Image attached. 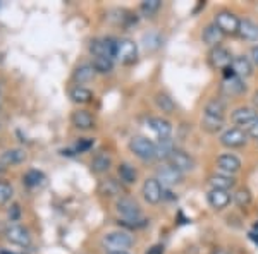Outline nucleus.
Masks as SVG:
<instances>
[{"instance_id":"1","label":"nucleus","mask_w":258,"mask_h":254,"mask_svg":"<svg viewBox=\"0 0 258 254\" xmlns=\"http://www.w3.org/2000/svg\"><path fill=\"white\" fill-rule=\"evenodd\" d=\"M135 239L133 235L126 230H115L109 232L102 237V247L107 252H117V251H126V249L133 247Z\"/></svg>"},{"instance_id":"2","label":"nucleus","mask_w":258,"mask_h":254,"mask_svg":"<svg viewBox=\"0 0 258 254\" xmlns=\"http://www.w3.org/2000/svg\"><path fill=\"white\" fill-rule=\"evenodd\" d=\"M129 149L136 158L143 161H152L157 160V146L152 139L145 136H135L129 141Z\"/></svg>"},{"instance_id":"3","label":"nucleus","mask_w":258,"mask_h":254,"mask_svg":"<svg viewBox=\"0 0 258 254\" xmlns=\"http://www.w3.org/2000/svg\"><path fill=\"white\" fill-rule=\"evenodd\" d=\"M239 23H241V19L236 14H232L231 11H220L214 18V24L224 33V35H238Z\"/></svg>"},{"instance_id":"4","label":"nucleus","mask_w":258,"mask_h":254,"mask_svg":"<svg viewBox=\"0 0 258 254\" xmlns=\"http://www.w3.org/2000/svg\"><path fill=\"white\" fill-rule=\"evenodd\" d=\"M155 179L160 182L162 187H167V189H170V187H174V186L181 184L182 179H184V174L179 172L177 168H174L172 165L164 163V165H160L159 168H157V172H155Z\"/></svg>"},{"instance_id":"5","label":"nucleus","mask_w":258,"mask_h":254,"mask_svg":"<svg viewBox=\"0 0 258 254\" xmlns=\"http://www.w3.org/2000/svg\"><path fill=\"white\" fill-rule=\"evenodd\" d=\"M246 141H248V132L241 127H229L220 134V143H222V146L231 148V149L244 146Z\"/></svg>"},{"instance_id":"6","label":"nucleus","mask_w":258,"mask_h":254,"mask_svg":"<svg viewBox=\"0 0 258 254\" xmlns=\"http://www.w3.org/2000/svg\"><path fill=\"white\" fill-rule=\"evenodd\" d=\"M138 59V45L131 38H120L117 43V60L120 64H135Z\"/></svg>"},{"instance_id":"7","label":"nucleus","mask_w":258,"mask_h":254,"mask_svg":"<svg viewBox=\"0 0 258 254\" xmlns=\"http://www.w3.org/2000/svg\"><path fill=\"white\" fill-rule=\"evenodd\" d=\"M232 59H234V57L231 55V52H229L226 47H222V45L212 48L210 53H209V60H210L212 67L219 69V70H224V72H226V70L231 67Z\"/></svg>"},{"instance_id":"8","label":"nucleus","mask_w":258,"mask_h":254,"mask_svg":"<svg viewBox=\"0 0 258 254\" xmlns=\"http://www.w3.org/2000/svg\"><path fill=\"white\" fill-rule=\"evenodd\" d=\"M141 194H143V199L148 205H157L164 198V187L155 177L147 179L143 182V187H141Z\"/></svg>"},{"instance_id":"9","label":"nucleus","mask_w":258,"mask_h":254,"mask_svg":"<svg viewBox=\"0 0 258 254\" xmlns=\"http://www.w3.org/2000/svg\"><path fill=\"white\" fill-rule=\"evenodd\" d=\"M165 163L172 165L174 168H177L179 172L186 174V172H191V170L195 168V158L189 155V153L182 151V149H174L172 153H170V156L167 158V161Z\"/></svg>"},{"instance_id":"10","label":"nucleus","mask_w":258,"mask_h":254,"mask_svg":"<svg viewBox=\"0 0 258 254\" xmlns=\"http://www.w3.org/2000/svg\"><path fill=\"white\" fill-rule=\"evenodd\" d=\"M253 74V62L249 57L238 55L232 59L231 67L226 70V76H238L241 79L249 77Z\"/></svg>"},{"instance_id":"11","label":"nucleus","mask_w":258,"mask_h":254,"mask_svg":"<svg viewBox=\"0 0 258 254\" xmlns=\"http://www.w3.org/2000/svg\"><path fill=\"white\" fill-rule=\"evenodd\" d=\"M115 210L122 216V220H136L141 218V208L135 199L131 198H119L115 203Z\"/></svg>"},{"instance_id":"12","label":"nucleus","mask_w":258,"mask_h":254,"mask_svg":"<svg viewBox=\"0 0 258 254\" xmlns=\"http://www.w3.org/2000/svg\"><path fill=\"white\" fill-rule=\"evenodd\" d=\"M6 239L9 240L11 244L23 245V247L31 244V235H30V232H28V228H24L23 225H18V223L9 225V227L6 228Z\"/></svg>"},{"instance_id":"13","label":"nucleus","mask_w":258,"mask_h":254,"mask_svg":"<svg viewBox=\"0 0 258 254\" xmlns=\"http://www.w3.org/2000/svg\"><path fill=\"white\" fill-rule=\"evenodd\" d=\"M220 90H222V93L226 95V97H239V95L246 93L248 86H246V82H244V79H241L238 76H226Z\"/></svg>"},{"instance_id":"14","label":"nucleus","mask_w":258,"mask_h":254,"mask_svg":"<svg viewBox=\"0 0 258 254\" xmlns=\"http://www.w3.org/2000/svg\"><path fill=\"white\" fill-rule=\"evenodd\" d=\"M256 119H258V110L253 107H239V108H236L231 115V120L236 126H244L246 129L251 126Z\"/></svg>"},{"instance_id":"15","label":"nucleus","mask_w":258,"mask_h":254,"mask_svg":"<svg viewBox=\"0 0 258 254\" xmlns=\"http://www.w3.org/2000/svg\"><path fill=\"white\" fill-rule=\"evenodd\" d=\"M217 166L222 174H229V176H234L241 170V160L232 153H224L217 158Z\"/></svg>"},{"instance_id":"16","label":"nucleus","mask_w":258,"mask_h":254,"mask_svg":"<svg viewBox=\"0 0 258 254\" xmlns=\"http://www.w3.org/2000/svg\"><path fill=\"white\" fill-rule=\"evenodd\" d=\"M147 126L152 129V132L159 137V139H165V137H170V134H172V124H170L167 119L150 117L147 120Z\"/></svg>"},{"instance_id":"17","label":"nucleus","mask_w":258,"mask_h":254,"mask_svg":"<svg viewBox=\"0 0 258 254\" xmlns=\"http://www.w3.org/2000/svg\"><path fill=\"white\" fill-rule=\"evenodd\" d=\"M231 194H229V191H220V189H210L209 194H207V201H209V205L214 208V210H224V208L229 206V203H231Z\"/></svg>"},{"instance_id":"18","label":"nucleus","mask_w":258,"mask_h":254,"mask_svg":"<svg viewBox=\"0 0 258 254\" xmlns=\"http://www.w3.org/2000/svg\"><path fill=\"white\" fill-rule=\"evenodd\" d=\"M224 36H226V35H224V33L220 31L214 23L207 24V26L203 28V33H202V40H203V43L209 45V47H212V48L219 47V45L222 43Z\"/></svg>"},{"instance_id":"19","label":"nucleus","mask_w":258,"mask_h":254,"mask_svg":"<svg viewBox=\"0 0 258 254\" xmlns=\"http://www.w3.org/2000/svg\"><path fill=\"white\" fill-rule=\"evenodd\" d=\"M120 193H122V187L115 179L107 177L98 182V194L103 196V198H117Z\"/></svg>"},{"instance_id":"20","label":"nucleus","mask_w":258,"mask_h":254,"mask_svg":"<svg viewBox=\"0 0 258 254\" xmlns=\"http://www.w3.org/2000/svg\"><path fill=\"white\" fill-rule=\"evenodd\" d=\"M71 122L80 131H90L95 127V119L88 110H76L71 117Z\"/></svg>"},{"instance_id":"21","label":"nucleus","mask_w":258,"mask_h":254,"mask_svg":"<svg viewBox=\"0 0 258 254\" xmlns=\"http://www.w3.org/2000/svg\"><path fill=\"white\" fill-rule=\"evenodd\" d=\"M209 182L212 186V189H220V191H231L236 186V179L234 176H229V174H214L209 177Z\"/></svg>"},{"instance_id":"22","label":"nucleus","mask_w":258,"mask_h":254,"mask_svg":"<svg viewBox=\"0 0 258 254\" xmlns=\"http://www.w3.org/2000/svg\"><path fill=\"white\" fill-rule=\"evenodd\" d=\"M26 160V153L21 148H12L7 149L0 155V165L2 166H12V165H19Z\"/></svg>"},{"instance_id":"23","label":"nucleus","mask_w":258,"mask_h":254,"mask_svg":"<svg viewBox=\"0 0 258 254\" xmlns=\"http://www.w3.org/2000/svg\"><path fill=\"white\" fill-rule=\"evenodd\" d=\"M238 35L244 41H258V24L251 19H241Z\"/></svg>"},{"instance_id":"24","label":"nucleus","mask_w":258,"mask_h":254,"mask_svg":"<svg viewBox=\"0 0 258 254\" xmlns=\"http://www.w3.org/2000/svg\"><path fill=\"white\" fill-rule=\"evenodd\" d=\"M226 112H227L226 100H222V98H212V100H209V102H207L203 114H205V115H212V117L224 119V117H226Z\"/></svg>"},{"instance_id":"25","label":"nucleus","mask_w":258,"mask_h":254,"mask_svg":"<svg viewBox=\"0 0 258 254\" xmlns=\"http://www.w3.org/2000/svg\"><path fill=\"white\" fill-rule=\"evenodd\" d=\"M91 172L95 174H105L110 170L112 166V158L109 153H97V155L93 156V160H91Z\"/></svg>"},{"instance_id":"26","label":"nucleus","mask_w":258,"mask_h":254,"mask_svg":"<svg viewBox=\"0 0 258 254\" xmlns=\"http://www.w3.org/2000/svg\"><path fill=\"white\" fill-rule=\"evenodd\" d=\"M117 176L120 179V182H124L127 186L136 184V181H138V172L135 170V166L129 163H120L117 166Z\"/></svg>"},{"instance_id":"27","label":"nucleus","mask_w":258,"mask_h":254,"mask_svg":"<svg viewBox=\"0 0 258 254\" xmlns=\"http://www.w3.org/2000/svg\"><path fill=\"white\" fill-rule=\"evenodd\" d=\"M95 69L91 64H81L80 67H78L76 70H74V81L78 82V84H85V82H90L93 81L95 77Z\"/></svg>"},{"instance_id":"28","label":"nucleus","mask_w":258,"mask_h":254,"mask_svg":"<svg viewBox=\"0 0 258 254\" xmlns=\"http://www.w3.org/2000/svg\"><path fill=\"white\" fill-rule=\"evenodd\" d=\"M157 146V160H165L170 156V153L176 149V143L172 137H165V139H159V143H155Z\"/></svg>"},{"instance_id":"29","label":"nucleus","mask_w":258,"mask_h":254,"mask_svg":"<svg viewBox=\"0 0 258 254\" xmlns=\"http://www.w3.org/2000/svg\"><path fill=\"white\" fill-rule=\"evenodd\" d=\"M202 129L210 134H217L224 129V119L220 117H212V115H205L202 117Z\"/></svg>"},{"instance_id":"30","label":"nucleus","mask_w":258,"mask_h":254,"mask_svg":"<svg viewBox=\"0 0 258 254\" xmlns=\"http://www.w3.org/2000/svg\"><path fill=\"white\" fill-rule=\"evenodd\" d=\"M69 97L78 105H86V103H90L93 100V93L88 88H85V86H76V88L71 90Z\"/></svg>"},{"instance_id":"31","label":"nucleus","mask_w":258,"mask_h":254,"mask_svg":"<svg viewBox=\"0 0 258 254\" xmlns=\"http://www.w3.org/2000/svg\"><path fill=\"white\" fill-rule=\"evenodd\" d=\"M155 105L159 107V110H162L167 115L176 112V102H174L167 93H157L155 95Z\"/></svg>"},{"instance_id":"32","label":"nucleus","mask_w":258,"mask_h":254,"mask_svg":"<svg viewBox=\"0 0 258 254\" xmlns=\"http://www.w3.org/2000/svg\"><path fill=\"white\" fill-rule=\"evenodd\" d=\"M143 47L147 52H155L162 47V36L157 31H150L143 35Z\"/></svg>"},{"instance_id":"33","label":"nucleus","mask_w":258,"mask_h":254,"mask_svg":"<svg viewBox=\"0 0 258 254\" xmlns=\"http://www.w3.org/2000/svg\"><path fill=\"white\" fill-rule=\"evenodd\" d=\"M91 65L97 74H110L114 70V60L109 57H95Z\"/></svg>"},{"instance_id":"34","label":"nucleus","mask_w":258,"mask_h":254,"mask_svg":"<svg viewBox=\"0 0 258 254\" xmlns=\"http://www.w3.org/2000/svg\"><path fill=\"white\" fill-rule=\"evenodd\" d=\"M23 181L28 187H40V186H43V182H45V174L40 172V170H28V172L24 174Z\"/></svg>"},{"instance_id":"35","label":"nucleus","mask_w":258,"mask_h":254,"mask_svg":"<svg viewBox=\"0 0 258 254\" xmlns=\"http://www.w3.org/2000/svg\"><path fill=\"white\" fill-rule=\"evenodd\" d=\"M251 193H249V189L246 187H239V189L234 191V194H232V201L236 203L239 208H246L251 205Z\"/></svg>"},{"instance_id":"36","label":"nucleus","mask_w":258,"mask_h":254,"mask_svg":"<svg viewBox=\"0 0 258 254\" xmlns=\"http://www.w3.org/2000/svg\"><path fill=\"white\" fill-rule=\"evenodd\" d=\"M160 7H162V0H145V2H141L140 11L143 12L145 16L152 18L153 14H157V12L160 11Z\"/></svg>"},{"instance_id":"37","label":"nucleus","mask_w":258,"mask_h":254,"mask_svg":"<svg viewBox=\"0 0 258 254\" xmlns=\"http://www.w3.org/2000/svg\"><path fill=\"white\" fill-rule=\"evenodd\" d=\"M90 53L93 57H107V48H105V40L103 38H95L90 41Z\"/></svg>"},{"instance_id":"38","label":"nucleus","mask_w":258,"mask_h":254,"mask_svg":"<svg viewBox=\"0 0 258 254\" xmlns=\"http://www.w3.org/2000/svg\"><path fill=\"white\" fill-rule=\"evenodd\" d=\"M12 196H14V189H12V186L7 184V182H0V206L7 205V203L12 199Z\"/></svg>"},{"instance_id":"39","label":"nucleus","mask_w":258,"mask_h":254,"mask_svg":"<svg viewBox=\"0 0 258 254\" xmlns=\"http://www.w3.org/2000/svg\"><path fill=\"white\" fill-rule=\"evenodd\" d=\"M147 223H148V220H145L143 216L136 220H119V225H122V227H126V228H141Z\"/></svg>"},{"instance_id":"40","label":"nucleus","mask_w":258,"mask_h":254,"mask_svg":"<svg viewBox=\"0 0 258 254\" xmlns=\"http://www.w3.org/2000/svg\"><path fill=\"white\" fill-rule=\"evenodd\" d=\"M93 144H95L93 139H88V137H85V139L78 141L76 146H74V151H76V153H85V151H88L90 148H93Z\"/></svg>"},{"instance_id":"41","label":"nucleus","mask_w":258,"mask_h":254,"mask_svg":"<svg viewBox=\"0 0 258 254\" xmlns=\"http://www.w3.org/2000/svg\"><path fill=\"white\" fill-rule=\"evenodd\" d=\"M19 216H21V208H19V205H12V206H11V210H9V218H11V222H18Z\"/></svg>"},{"instance_id":"42","label":"nucleus","mask_w":258,"mask_h":254,"mask_svg":"<svg viewBox=\"0 0 258 254\" xmlns=\"http://www.w3.org/2000/svg\"><path fill=\"white\" fill-rule=\"evenodd\" d=\"M165 252V247L162 244H155V245H152V247L148 249L145 254H164Z\"/></svg>"},{"instance_id":"43","label":"nucleus","mask_w":258,"mask_h":254,"mask_svg":"<svg viewBox=\"0 0 258 254\" xmlns=\"http://www.w3.org/2000/svg\"><path fill=\"white\" fill-rule=\"evenodd\" d=\"M246 132H248V136H251V137H255V139H258V119L248 127Z\"/></svg>"},{"instance_id":"44","label":"nucleus","mask_w":258,"mask_h":254,"mask_svg":"<svg viewBox=\"0 0 258 254\" xmlns=\"http://www.w3.org/2000/svg\"><path fill=\"white\" fill-rule=\"evenodd\" d=\"M249 55H251V62L255 65H258V45H255V47L251 48V52H249Z\"/></svg>"},{"instance_id":"45","label":"nucleus","mask_w":258,"mask_h":254,"mask_svg":"<svg viewBox=\"0 0 258 254\" xmlns=\"http://www.w3.org/2000/svg\"><path fill=\"white\" fill-rule=\"evenodd\" d=\"M251 102H253V108H256V110H258V90L255 91V95H253Z\"/></svg>"},{"instance_id":"46","label":"nucleus","mask_w":258,"mask_h":254,"mask_svg":"<svg viewBox=\"0 0 258 254\" xmlns=\"http://www.w3.org/2000/svg\"><path fill=\"white\" fill-rule=\"evenodd\" d=\"M212 254H227L226 251H224V249H215V251L214 252H212Z\"/></svg>"},{"instance_id":"47","label":"nucleus","mask_w":258,"mask_h":254,"mask_svg":"<svg viewBox=\"0 0 258 254\" xmlns=\"http://www.w3.org/2000/svg\"><path fill=\"white\" fill-rule=\"evenodd\" d=\"M251 239L255 240V242L258 244V234H251Z\"/></svg>"},{"instance_id":"48","label":"nucleus","mask_w":258,"mask_h":254,"mask_svg":"<svg viewBox=\"0 0 258 254\" xmlns=\"http://www.w3.org/2000/svg\"><path fill=\"white\" fill-rule=\"evenodd\" d=\"M107 254H129L127 251H117V252H107Z\"/></svg>"},{"instance_id":"49","label":"nucleus","mask_w":258,"mask_h":254,"mask_svg":"<svg viewBox=\"0 0 258 254\" xmlns=\"http://www.w3.org/2000/svg\"><path fill=\"white\" fill-rule=\"evenodd\" d=\"M4 172H6V166L0 165V176H4Z\"/></svg>"},{"instance_id":"50","label":"nucleus","mask_w":258,"mask_h":254,"mask_svg":"<svg viewBox=\"0 0 258 254\" xmlns=\"http://www.w3.org/2000/svg\"><path fill=\"white\" fill-rule=\"evenodd\" d=\"M0 254H14V252H9V251H0Z\"/></svg>"}]
</instances>
